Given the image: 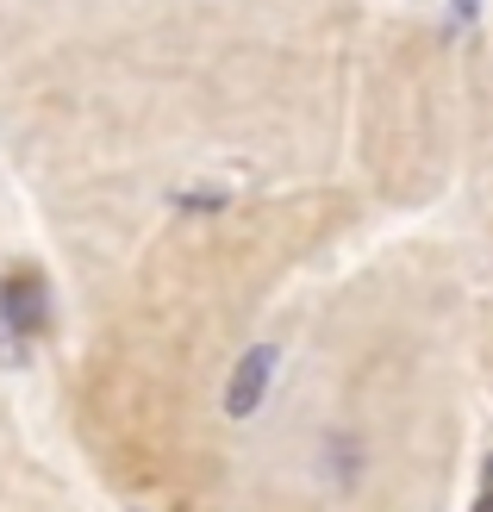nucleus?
Listing matches in <instances>:
<instances>
[{
  "label": "nucleus",
  "instance_id": "obj_4",
  "mask_svg": "<svg viewBox=\"0 0 493 512\" xmlns=\"http://www.w3.org/2000/svg\"><path fill=\"white\" fill-rule=\"evenodd\" d=\"M469 163V32L431 7H369L350 50L337 175L375 225H431Z\"/></svg>",
  "mask_w": 493,
  "mask_h": 512
},
{
  "label": "nucleus",
  "instance_id": "obj_1",
  "mask_svg": "<svg viewBox=\"0 0 493 512\" xmlns=\"http://www.w3.org/2000/svg\"><path fill=\"white\" fill-rule=\"evenodd\" d=\"M369 0H88L0 75V169L69 300L194 200L331 182Z\"/></svg>",
  "mask_w": 493,
  "mask_h": 512
},
{
  "label": "nucleus",
  "instance_id": "obj_9",
  "mask_svg": "<svg viewBox=\"0 0 493 512\" xmlns=\"http://www.w3.org/2000/svg\"><path fill=\"white\" fill-rule=\"evenodd\" d=\"M0 269H7V232H0Z\"/></svg>",
  "mask_w": 493,
  "mask_h": 512
},
{
  "label": "nucleus",
  "instance_id": "obj_7",
  "mask_svg": "<svg viewBox=\"0 0 493 512\" xmlns=\"http://www.w3.org/2000/svg\"><path fill=\"white\" fill-rule=\"evenodd\" d=\"M82 7L88 0H0V75L44 50Z\"/></svg>",
  "mask_w": 493,
  "mask_h": 512
},
{
  "label": "nucleus",
  "instance_id": "obj_6",
  "mask_svg": "<svg viewBox=\"0 0 493 512\" xmlns=\"http://www.w3.org/2000/svg\"><path fill=\"white\" fill-rule=\"evenodd\" d=\"M0 512H88L69 469L50 463V450L32 438L7 381H0Z\"/></svg>",
  "mask_w": 493,
  "mask_h": 512
},
{
  "label": "nucleus",
  "instance_id": "obj_2",
  "mask_svg": "<svg viewBox=\"0 0 493 512\" xmlns=\"http://www.w3.org/2000/svg\"><path fill=\"white\" fill-rule=\"evenodd\" d=\"M381 232L344 175L169 213L88 294L57 363V425L125 512H213L231 438L300 300Z\"/></svg>",
  "mask_w": 493,
  "mask_h": 512
},
{
  "label": "nucleus",
  "instance_id": "obj_3",
  "mask_svg": "<svg viewBox=\"0 0 493 512\" xmlns=\"http://www.w3.org/2000/svg\"><path fill=\"white\" fill-rule=\"evenodd\" d=\"M475 269L462 225L356 244L281 331L213 512H456L481 413Z\"/></svg>",
  "mask_w": 493,
  "mask_h": 512
},
{
  "label": "nucleus",
  "instance_id": "obj_5",
  "mask_svg": "<svg viewBox=\"0 0 493 512\" xmlns=\"http://www.w3.org/2000/svg\"><path fill=\"white\" fill-rule=\"evenodd\" d=\"M456 225L493 250V7L469 32V163L456 188Z\"/></svg>",
  "mask_w": 493,
  "mask_h": 512
},
{
  "label": "nucleus",
  "instance_id": "obj_8",
  "mask_svg": "<svg viewBox=\"0 0 493 512\" xmlns=\"http://www.w3.org/2000/svg\"><path fill=\"white\" fill-rule=\"evenodd\" d=\"M469 350H475V381H481V406H493V250H481V269H475V306H469Z\"/></svg>",
  "mask_w": 493,
  "mask_h": 512
}]
</instances>
